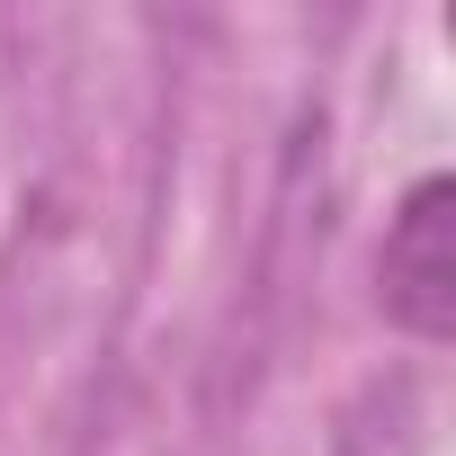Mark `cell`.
Masks as SVG:
<instances>
[{
	"mask_svg": "<svg viewBox=\"0 0 456 456\" xmlns=\"http://www.w3.org/2000/svg\"><path fill=\"white\" fill-rule=\"evenodd\" d=\"M456 188L447 179H420L385 233V314L420 340H447L456 331Z\"/></svg>",
	"mask_w": 456,
	"mask_h": 456,
	"instance_id": "6da1fadb",
	"label": "cell"
}]
</instances>
